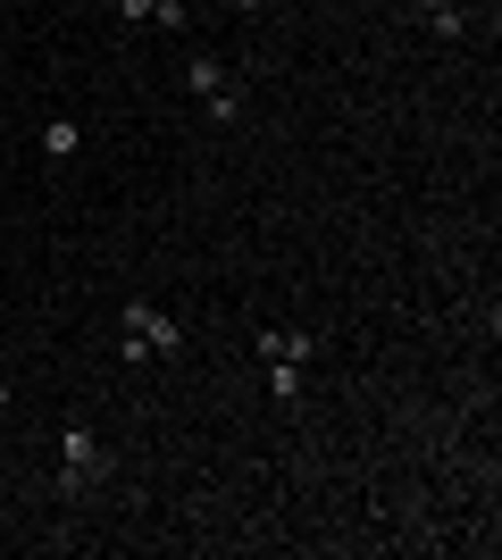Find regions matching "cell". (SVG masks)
<instances>
[{"mask_svg": "<svg viewBox=\"0 0 502 560\" xmlns=\"http://www.w3.org/2000/svg\"><path fill=\"white\" fill-rule=\"evenodd\" d=\"M59 493H101L109 486V444H101L93 427H59Z\"/></svg>", "mask_w": 502, "mask_h": 560, "instance_id": "1", "label": "cell"}, {"mask_svg": "<svg viewBox=\"0 0 502 560\" xmlns=\"http://www.w3.org/2000/svg\"><path fill=\"white\" fill-rule=\"evenodd\" d=\"M126 343H143V360H151V351H176V343H185V327H176L160 302H126Z\"/></svg>", "mask_w": 502, "mask_h": 560, "instance_id": "2", "label": "cell"}, {"mask_svg": "<svg viewBox=\"0 0 502 560\" xmlns=\"http://www.w3.org/2000/svg\"><path fill=\"white\" fill-rule=\"evenodd\" d=\"M260 343V360H293V369H311L318 351H327V335H311V327H268V335H252Z\"/></svg>", "mask_w": 502, "mask_h": 560, "instance_id": "3", "label": "cell"}, {"mask_svg": "<svg viewBox=\"0 0 502 560\" xmlns=\"http://www.w3.org/2000/svg\"><path fill=\"white\" fill-rule=\"evenodd\" d=\"M218 84H235V75L218 68L210 50H192V59H185V93H192V101H210V93H218Z\"/></svg>", "mask_w": 502, "mask_h": 560, "instance_id": "4", "label": "cell"}, {"mask_svg": "<svg viewBox=\"0 0 502 560\" xmlns=\"http://www.w3.org/2000/svg\"><path fill=\"white\" fill-rule=\"evenodd\" d=\"M43 151L50 160H75V151H84V126H75V117H43Z\"/></svg>", "mask_w": 502, "mask_h": 560, "instance_id": "5", "label": "cell"}, {"mask_svg": "<svg viewBox=\"0 0 502 560\" xmlns=\"http://www.w3.org/2000/svg\"><path fill=\"white\" fill-rule=\"evenodd\" d=\"M201 109H210V126H243V84H218Z\"/></svg>", "mask_w": 502, "mask_h": 560, "instance_id": "6", "label": "cell"}, {"mask_svg": "<svg viewBox=\"0 0 502 560\" xmlns=\"http://www.w3.org/2000/svg\"><path fill=\"white\" fill-rule=\"evenodd\" d=\"M428 34H435V43H460V34H469V18H460L453 0H435V9H428Z\"/></svg>", "mask_w": 502, "mask_h": 560, "instance_id": "7", "label": "cell"}, {"mask_svg": "<svg viewBox=\"0 0 502 560\" xmlns=\"http://www.w3.org/2000/svg\"><path fill=\"white\" fill-rule=\"evenodd\" d=\"M268 394H277V401H302V369H293V360H268Z\"/></svg>", "mask_w": 502, "mask_h": 560, "instance_id": "8", "label": "cell"}, {"mask_svg": "<svg viewBox=\"0 0 502 560\" xmlns=\"http://www.w3.org/2000/svg\"><path fill=\"white\" fill-rule=\"evenodd\" d=\"M151 25H167V34H185V25H192V9H185V0H151Z\"/></svg>", "mask_w": 502, "mask_h": 560, "instance_id": "9", "label": "cell"}, {"mask_svg": "<svg viewBox=\"0 0 502 560\" xmlns=\"http://www.w3.org/2000/svg\"><path fill=\"white\" fill-rule=\"evenodd\" d=\"M118 18L126 25H151V0H118Z\"/></svg>", "mask_w": 502, "mask_h": 560, "instance_id": "10", "label": "cell"}, {"mask_svg": "<svg viewBox=\"0 0 502 560\" xmlns=\"http://www.w3.org/2000/svg\"><path fill=\"white\" fill-rule=\"evenodd\" d=\"M235 9H243V18H260V9H268V0H235Z\"/></svg>", "mask_w": 502, "mask_h": 560, "instance_id": "11", "label": "cell"}, {"mask_svg": "<svg viewBox=\"0 0 502 560\" xmlns=\"http://www.w3.org/2000/svg\"><path fill=\"white\" fill-rule=\"evenodd\" d=\"M0 410H9V385H0Z\"/></svg>", "mask_w": 502, "mask_h": 560, "instance_id": "12", "label": "cell"}]
</instances>
